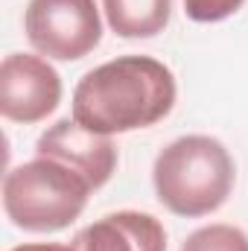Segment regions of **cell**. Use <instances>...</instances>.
<instances>
[{
  "label": "cell",
  "mask_w": 248,
  "mask_h": 251,
  "mask_svg": "<svg viewBox=\"0 0 248 251\" xmlns=\"http://www.w3.org/2000/svg\"><path fill=\"white\" fill-rule=\"evenodd\" d=\"M175 105V76L152 56H120L88 70L73 91V120L97 134H123L164 120Z\"/></svg>",
  "instance_id": "1"
},
{
  "label": "cell",
  "mask_w": 248,
  "mask_h": 251,
  "mask_svg": "<svg viewBox=\"0 0 248 251\" xmlns=\"http://www.w3.org/2000/svg\"><path fill=\"white\" fill-rule=\"evenodd\" d=\"M234 158L210 134H187L164 146L152 167L158 201L187 219L207 216L225 204L234 190Z\"/></svg>",
  "instance_id": "2"
},
{
  "label": "cell",
  "mask_w": 248,
  "mask_h": 251,
  "mask_svg": "<svg viewBox=\"0 0 248 251\" xmlns=\"http://www.w3.org/2000/svg\"><path fill=\"white\" fill-rule=\"evenodd\" d=\"M91 190L94 187L70 167L35 155V161L6 173L3 210L24 231L53 234L79 219Z\"/></svg>",
  "instance_id": "3"
},
{
  "label": "cell",
  "mask_w": 248,
  "mask_h": 251,
  "mask_svg": "<svg viewBox=\"0 0 248 251\" xmlns=\"http://www.w3.org/2000/svg\"><path fill=\"white\" fill-rule=\"evenodd\" d=\"M24 29L41 56L59 62L88 56L102 38V21L94 0H29Z\"/></svg>",
  "instance_id": "4"
},
{
  "label": "cell",
  "mask_w": 248,
  "mask_h": 251,
  "mask_svg": "<svg viewBox=\"0 0 248 251\" xmlns=\"http://www.w3.org/2000/svg\"><path fill=\"white\" fill-rule=\"evenodd\" d=\"M62 102V76L41 56L12 53L0 64V114L12 123H38Z\"/></svg>",
  "instance_id": "5"
},
{
  "label": "cell",
  "mask_w": 248,
  "mask_h": 251,
  "mask_svg": "<svg viewBox=\"0 0 248 251\" xmlns=\"http://www.w3.org/2000/svg\"><path fill=\"white\" fill-rule=\"evenodd\" d=\"M38 158H53L73 173H79L94 190H99L117 170V146L111 143L108 134L88 131L76 120L64 117L56 126H50L38 143H35Z\"/></svg>",
  "instance_id": "6"
},
{
  "label": "cell",
  "mask_w": 248,
  "mask_h": 251,
  "mask_svg": "<svg viewBox=\"0 0 248 251\" xmlns=\"http://www.w3.org/2000/svg\"><path fill=\"white\" fill-rule=\"evenodd\" d=\"M70 251H167V231L152 213L117 210L82 228Z\"/></svg>",
  "instance_id": "7"
},
{
  "label": "cell",
  "mask_w": 248,
  "mask_h": 251,
  "mask_svg": "<svg viewBox=\"0 0 248 251\" xmlns=\"http://www.w3.org/2000/svg\"><path fill=\"white\" fill-rule=\"evenodd\" d=\"M108 26L123 38H152L164 32L173 0H102Z\"/></svg>",
  "instance_id": "8"
},
{
  "label": "cell",
  "mask_w": 248,
  "mask_h": 251,
  "mask_svg": "<svg viewBox=\"0 0 248 251\" xmlns=\"http://www.w3.org/2000/svg\"><path fill=\"white\" fill-rule=\"evenodd\" d=\"M181 251H248V237L237 225H204L184 240Z\"/></svg>",
  "instance_id": "9"
},
{
  "label": "cell",
  "mask_w": 248,
  "mask_h": 251,
  "mask_svg": "<svg viewBox=\"0 0 248 251\" xmlns=\"http://www.w3.org/2000/svg\"><path fill=\"white\" fill-rule=\"evenodd\" d=\"M246 0H184V12L190 21H198V24H216V21H225L231 18Z\"/></svg>",
  "instance_id": "10"
},
{
  "label": "cell",
  "mask_w": 248,
  "mask_h": 251,
  "mask_svg": "<svg viewBox=\"0 0 248 251\" xmlns=\"http://www.w3.org/2000/svg\"><path fill=\"white\" fill-rule=\"evenodd\" d=\"M12 251H70V246H59V243H26V246H18Z\"/></svg>",
  "instance_id": "11"
}]
</instances>
